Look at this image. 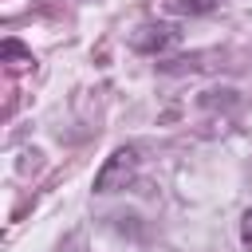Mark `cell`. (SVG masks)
I'll return each instance as SVG.
<instances>
[{
    "mask_svg": "<svg viewBox=\"0 0 252 252\" xmlns=\"http://www.w3.org/2000/svg\"><path fill=\"white\" fill-rule=\"evenodd\" d=\"M130 177H134V150H118L110 165L98 173V193H110L118 181H130Z\"/></svg>",
    "mask_w": 252,
    "mask_h": 252,
    "instance_id": "obj_1",
    "label": "cell"
},
{
    "mask_svg": "<svg viewBox=\"0 0 252 252\" xmlns=\"http://www.w3.org/2000/svg\"><path fill=\"white\" fill-rule=\"evenodd\" d=\"M240 236H244V244L252 248V209L244 213V220H240Z\"/></svg>",
    "mask_w": 252,
    "mask_h": 252,
    "instance_id": "obj_2",
    "label": "cell"
}]
</instances>
